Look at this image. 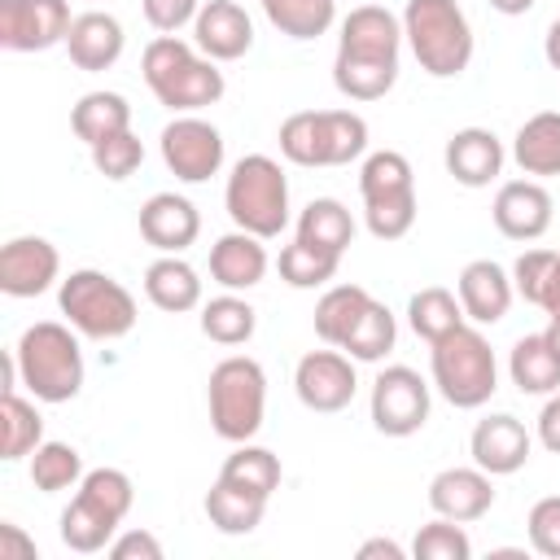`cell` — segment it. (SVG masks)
Segmentation results:
<instances>
[{
    "mask_svg": "<svg viewBox=\"0 0 560 560\" xmlns=\"http://www.w3.org/2000/svg\"><path fill=\"white\" fill-rule=\"evenodd\" d=\"M402 18L385 4H359L341 18L332 83L346 101H381L398 83V52H402Z\"/></svg>",
    "mask_w": 560,
    "mask_h": 560,
    "instance_id": "1",
    "label": "cell"
},
{
    "mask_svg": "<svg viewBox=\"0 0 560 560\" xmlns=\"http://www.w3.org/2000/svg\"><path fill=\"white\" fill-rule=\"evenodd\" d=\"M140 74H144L149 92L158 96V105H166L171 114H197V109L214 105L228 88L219 61H210L197 44H188L179 35H153L144 44Z\"/></svg>",
    "mask_w": 560,
    "mask_h": 560,
    "instance_id": "2",
    "label": "cell"
},
{
    "mask_svg": "<svg viewBox=\"0 0 560 560\" xmlns=\"http://www.w3.org/2000/svg\"><path fill=\"white\" fill-rule=\"evenodd\" d=\"M18 381L35 402H70L83 389V350L79 332L61 319H39L22 328L13 346Z\"/></svg>",
    "mask_w": 560,
    "mask_h": 560,
    "instance_id": "3",
    "label": "cell"
},
{
    "mask_svg": "<svg viewBox=\"0 0 560 560\" xmlns=\"http://www.w3.org/2000/svg\"><path fill=\"white\" fill-rule=\"evenodd\" d=\"M429 372H433V389L459 411L486 407L499 389V359L486 332L468 319L429 346Z\"/></svg>",
    "mask_w": 560,
    "mask_h": 560,
    "instance_id": "4",
    "label": "cell"
},
{
    "mask_svg": "<svg viewBox=\"0 0 560 560\" xmlns=\"http://www.w3.org/2000/svg\"><path fill=\"white\" fill-rule=\"evenodd\" d=\"M402 39L433 79H459L472 61V26L455 0H407Z\"/></svg>",
    "mask_w": 560,
    "mask_h": 560,
    "instance_id": "5",
    "label": "cell"
},
{
    "mask_svg": "<svg viewBox=\"0 0 560 560\" xmlns=\"http://www.w3.org/2000/svg\"><path fill=\"white\" fill-rule=\"evenodd\" d=\"M276 140L293 166H350L368 153V118L354 109H298Z\"/></svg>",
    "mask_w": 560,
    "mask_h": 560,
    "instance_id": "6",
    "label": "cell"
},
{
    "mask_svg": "<svg viewBox=\"0 0 560 560\" xmlns=\"http://www.w3.org/2000/svg\"><path fill=\"white\" fill-rule=\"evenodd\" d=\"M57 306L66 324L88 341H118L136 328V298L127 284L96 267H79L57 284Z\"/></svg>",
    "mask_w": 560,
    "mask_h": 560,
    "instance_id": "7",
    "label": "cell"
},
{
    "mask_svg": "<svg viewBox=\"0 0 560 560\" xmlns=\"http://www.w3.org/2000/svg\"><path fill=\"white\" fill-rule=\"evenodd\" d=\"M206 407L210 429L223 442H254L267 416V372L249 354H228L210 368L206 381Z\"/></svg>",
    "mask_w": 560,
    "mask_h": 560,
    "instance_id": "8",
    "label": "cell"
},
{
    "mask_svg": "<svg viewBox=\"0 0 560 560\" xmlns=\"http://www.w3.org/2000/svg\"><path fill=\"white\" fill-rule=\"evenodd\" d=\"M363 223L376 241H402L416 228V171L398 149H376L359 166Z\"/></svg>",
    "mask_w": 560,
    "mask_h": 560,
    "instance_id": "9",
    "label": "cell"
},
{
    "mask_svg": "<svg viewBox=\"0 0 560 560\" xmlns=\"http://www.w3.org/2000/svg\"><path fill=\"white\" fill-rule=\"evenodd\" d=\"M223 206L241 232H254L262 241L280 236L289 228V179L280 162L267 153H245L223 184Z\"/></svg>",
    "mask_w": 560,
    "mask_h": 560,
    "instance_id": "10",
    "label": "cell"
},
{
    "mask_svg": "<svg viewBox=\"0 0 560 560\" xmlns=\"http://www.w3.org/2000/svg\"><path fill=\"white\" fill-rule=\"evenodd\" d=\"M429 407H433V385L407 368V363H389L376 372L372 394H368V416L372 429L385 438H411L429 424Z\"/></svg>",
    "mask_w": 560,
    "mask_h": 560,
    "instance_id": "11",
    "label": "cell"
},
{
    "mask_svg": "<svg viewBox=\"0 0 560 560\" xmlns=\"http://www.w3.org/2000/svg\"><path fill=\"white\" fill-rule=\"evenodd\" d=\"M158 149H162L166 171L184 184H206L210 175L223 171V136L201 114H175L162 127Z\"/></svg>",
    "mask_w": 560,
    "mask_h": 560,
    "instance_id": "12",
    "label": "cell"
},
{
    "mask_svg": "<svg viewBox=\"0 0 560 560\" xmlns=\"http://www.w3.org/2000/svg\"><path fill=\"white\" fill-rule=\"evenodd\" d=\"M293 389H298V402L306 411H319V416H332V411H346L354 402V389H359V376H354V359L337 346L328 350H306L293 368Z\"/></svg>",
    "mask_w": 560,
    "mask_h": 560,
    "instance_id": "13",
    "label": "cell"
},
{
    "mask_svg": "<svg viewBox=\"0 0 560 560\" xmlns=\"http://www.w3.org/2000/svg\"><path fill=\"white\" fill-rule=\"evenodd\" d=\"M70 0H0V48L44 52L70 35Z\"/></svg>",
    "mask_w": 560,
    "mask_h": 560,
    "instance_id": "14",
    "label": "cell"
},
{
    "mask_svg": "<svg viewBox=\"0 0 560 560\" xmlns=\"http://www.w3.org/2000/svg\"><path fill=\"white\" fill-rule=\"evenodd\" d=\"M551 214H556V201H551L547 184L529 179V175L499 184L494 206H490V219H494V228L508 241H538V236H547Z\"/></svg>",
    "mask_w": 560,
    "mask_h": 560,
    "instance_id": "15",
    "label": "cell"
},
{
    "mask_svg": "<svg viewBox=\"0 0 560 560\" xmlns=\"http://www.w3.org/2000/svg\"><path fill=\"white\" fill-rule=\"evenodd\" d=\"M61 254L44 236H13L0 249V293L9 298H39L57 284Z\"/></svg>",
    "mask_w": 560,
    "mask_h": 560,
    "instance_id": "16",
    "label": "cell"
},
{
    "mask_svg": "<svg viewBox=\"0 0 560 560\" xmlns=\"http://www.w3.org/2000/svg\"><path fill=\"white\" fill-rule=\"evenodd\" d=\"M529 451H534L529 429H525L516 416H508V411H494V416L477 420L472 433H468V455H472V464L486 468L490 477H512V472H521V468L529 464Z\"/></svg>",
    "mask_w": 560,
    "mask_h": 560,
    "instance_id": "17",
    "label": "cell"
},
{
    "mask_svg": "<svg viewBox=\"0 0 560 560\" xmlns=\"http://www.w3.org/2000/svg\"><path fill=\"white\" fill-rule=\"evenodd\" d=\"M442 162H446V175L455 184H464V188H490L503 175L508 149H503V140L490 127H459L446 140Z\"/></svg>",
    "mask_w": 560,
    "mask_h": 560,
    "instance_id": "18",
    "label": "cell"
},
{
    "mask_svg": "<svg viewBox=\"0 0 560 560\" xmlns=\"http://www.w3.org/2000/svg\"><path fill=\"white\" fill-rule=\"evenodd\" d=\"M455 293H459V306H464V319L477 324V328H490L499 324L508 311H512V271H503L494 258H472L459 280H455Z\"/></svg>",
    "mask_w": 560,
    "mask_h": 560,
    "instance_id": "19",
    "label": "cell"
},
{
    "mask_svg": "<svg viewBox=\"0 0 560 560\" xmlns=\"http://www.w3.org/2000/svg\"><path fill=\"white\" fill-rule=\"evenodd\" d=\"M429 508H433V516H451L459 525L481 521L494 508V477L486 468H477V464H468V468H442L429 481Z\"/></svg>",
    "mask_w": 560,
    "mask_h": 560,
    "instance_id": "20",
    "label": "cell"
},
{
    "mask_svg": "<svg viewBox=\"0 0 560 560\" xmlns=\"http://www.w3.org/2000/svg\"><path fill=\"white\" fill-rule=\"evenodd\" d=\"M192 44L210 61H241L254 48V22L236 0H206L192 22Z\"/></svg>",
    "mask_w": 560,
    "mask_h": 560,
    "instance_id": "21",
    "label": "cell"
},
{
    "mask_svg": "<svg viewBox=\"0 0 560 560\" xmlns=\"http://www.w3.org/2000/svg\"><path fill=\"white\" fill-rule=\"evenodd\" d=\"M140 236L158 249V254H184L197 236H201V214L188 197L179 192H153L140 206Z\"/></svg>",
    "mask_w": 560,
    "mask_h": 560,
    "instance_id": "22",
    "label": "cell"
},
{
    "mask_svg": "<svg viewBox=\"0 0 560 560\" xmlns=\"http://www.w3.org/2000/svg\"><path fill=\"white\" fill-rule=\"evenodd\" d=\"M122 48H127V35H122V22L114 13H105V9L74 13L70 35H66V52L79 70L101 74L122 57Z\"/></svg>",
    "mask_w": 560,
    "mask_h": 560,
    "instance_id": "23",
    "label": "cell"
},
{
    "mask_svg": "<svg viewBox=\"0 0 560 560\" xmlns=\"http://www.w3.org/2000/svg\"><path fill=\"white\" fill-rule=\"evenodd\" d=\"M267 267H271L267 245L254 232H241L236 228V232H228V236H219L210 245V280L219 289H228V293H245V289L262 284Z\"/></svg>",
    "mask_w": 560,
    "mask_h": 560,
    "instance_id": "24",
    "label": "cell"
},
{
    "mask_svg": "<svg viewBox=\"0 0 560 560\" xmlns=\"http://www.w3.org/2000/svg\"><path fill=\"white\" fill-rule=\"evenodd\" d=\"M512 162L529 179H551L560 175V109L529 114L516 136H512Z\"/></svg>",
    "mask_w": 560,
    "mask_h": 560,
    "instance_id": "25",
    "label": "cell"
},
{
    "mask_svg": "<svg viewBox=\"0 0 560 560\" xmlns=\"http://www.w3.org/2000/svg\"><path fill=\"white\" fill-rule=\"evenodd\" d=\"M144 298L166 311V315H184L201 306V276L192 262H184L179 254H162L144 267Z\"/></svg>",
    "mask_w": 560,
    "mask_h": 560,
    "instance_id": "26",
    "label": "cell"
},
{
    "mask_svg": "<svg viewBox=\"0 0 560 560\" xmlns=\"http://www.w3.org/2000/svg\"><path fill=\"white\" fill-rule=\"evenodd\" d=\"M508 376L521 394H534V398H547L560 389V354L551 350L547 332H525L508 350Z\"/></svg>",
    "mask_w": 560,
    "mask_h": 560,
    "instance_id": "27",
    "label": "cell"
},
{
    "mask_svg": "<svg viewBox=\"0 0 560 560\" xmlns=\"http://www.w3.org/2000/svg\"><path fill=\"white\" fill-rule=\"evenodd\" d=\"M298 241H306V245L341 258L354 245V214L337 197H315L298 214Z\"/></svg>",
    "mask_w": 560,
    "mask_h": 560,
    "instance_id": "28",
    "label": "cell"
},
{
    "mask_svg": "<svg viewBox=\"0 0 560 560\" xmlns=\"http://www.w3.org/2000/svg\"><path fill=\"white\" fill-rule=\"evenodd\" d=\"M206 516H210V525L219 529V534H232V538H241V534H254L258 525H262V512H267V499L262 494H254V490H241V486H232V481H214L210 490H206Z\"/></svg>",
    "mask_w": 560,
    "mask_h": 560,
    "instance_id": "29",
    "label": "cell"
},
{
    "mask_svg": "<svg viewBox=\"0 0 560 560\" xmlns=\"http://www.w3.org/2000/svg\"><path fill=\"white\" fill-rule=\"evenodd\" d=\"M70 127L92 149V144H101V140H109V136L131 127V105H127L122 92H83L74 101V109H70Z\"/></svg>",
    "mask_w": 560,
    "mask_h": 560,
    "instance_id": "30",
    "label": "cell"
},
{
    "mask_svg": "<svg viewBox=\"0 0 560 560\" xmlns=\"http://www.w3.org/2000/svg\"><path fill=\"white\" fill-rule=\"evenodd\" d=\"M44 442V416L35 398H22L18 389H4L0 398V459H31V451Z\"/></svg>",
    "mask_w": 560,
    "mask_h": 560,
    "instance_id": "31",
    "label": "cell"
},
{
    "mask_svg": "<svg viewBox=\"0 0 560 560\" xmlns=\"http://www.w3.org/2000/svg\"><path fill=\"white\" fill-rule=\"evenodd\" d=\"M118 525H122V521H114L105 508H96L92 499H83V494L74 490V499H70L66 512H61V542H66L70 551H79V556H96V551H109Z\"/></svg>",
    "mask_w": 560,
    "mask_h": 560,
    "instance_id": "32",
    "label": "cell"
},
{
    "mask_svg": "<svg viewBox=\"0 0 560 560\" xmlns=\"http://www.w3.org/2000/svg\"><path fill=\"white\" fill-rule=\"evenodd\" d=\"M368 302H372V293L363 289V284H328L324 289V298L315 302V337L324 341V346H337L341 350V341L350 337V328L359 324V315L368 311Z\"/></svg>",
    "mask_w": 560,
    "mask_h": 560,
    "instance_id": "33",
    "label": "cell"
},
{
    "mask_svg": "<svg viewBox=\"0 0 560 560\" xmlns=\"http://www.w3.org/2000/svg\"><path fill=\"white\" fill-rule=\"evenodd\" d=\"M219 477L232 481V486H241V490H254V494L271 499V494L280 490L284 468H280V455H276V451L254 446V442H236V451L223 459Z\"/></svg>",
    "mask_w": 560,
    "mask_h": 560,
    "instance_id": "34",
    "label": "cell"
},
{
    "mask_svg": "<svg viewBox=\"0 0 560 560\" xmlns=\"http://www.w3.org/2000/svg\"><path fill=\"white\" fill-rule=\"evenodd\" d=\"M407 324H411V332H416L420 341L433 346L438 337H446L451 328L464 324L459 293H451V289H442V284H429V289L411 293V302H407Z\"/></svg>",
    "mask_w": 560,
    "mask_h": 560,
    "instance_id": "35",
    "label": "cell"
},
{
    "mask_svg": "<svg viewBox=\"0 0 560 560\" xmlns=\"http://www.w3.org/2000/svg\"><path fill=\"white\" fill-rule=\"evenodd\" d=\"M258 328V311L241 298V293H219L210 302H201V332L214 341V346H245Z\"/></svg>",
    "mask_w": 560,
    "mask_h": 560,
    "instance_id": "36",
    "label": "cell"
},
{
    "mask_svg": "<svg viewBox=\"0 0 560 560\" xmlns=\"http://www.w3.org/2000/svg\"><path fill=\"white\" fill-rule=\"evenodd\" d=\"M267 22L289 39H319L337 22V0H258Z\"/></svg>",
    "mask_w": 560,
    "mask_h": 560,
    "instance_id": "37",
    "label": "cell"
},
{
    "mask_svg": "<svg viewBox=\"0 0 560 560\" xmlns=\"http://www.w3.org/2000/svg\"><path fill=\"white\" fill-rule=\"evenodd\" d=\"M398 341V319L385 302H368V311L359 315V324L350 328V337L341 341V350L354 359V363H381Z\"/></svg>",
    "mask_w": 560,
    "mask_h": 560,
    "instance_id": "38",
    "label": "cell"
},
{
    "mask_svg": "<svg viewBox=\"0 0 560 560\" xmlns=\"http://www.w3.org/2000/svg\"><path fill=\"white\" fill-rule=\"evenodd\" d=\"M83 455L70 446V442H39L31 451V486L44 490V494H61V490H74L83 481Z\"/></svg>",
    "mask_w": 560,
    "mask_h": 560,
    "instance_id": "39",
    "label": "cell"
},
{
    "mask_svg": "<svg viewBox=\"0 0 560 560\" xmlns=\"http://www.w3.org/2000/svg\"><path fill=\"white\" fill-rule=\"evenodd\" d=\"M276 267H280V280L289 289H324L337 276L341 258H332V254H324V249H315V245H306V241L293 236V245L280 249Z\"/></svg>",
    "mask_w": 560,
    "mask_h": 560,
    "instance_id": "40",
    "label": "cell"
},
{
    "mask_svg": "<svg viewBox=\"0 0 560 560\" xmlns=\"http://www.w3.org/2000/svg\"><path fill=\"white\" fill-rule=\"evenodd\" d=\"M74 490L83 499H92L96 508H105L114 521H127V512L136 503V486H131V477L122 468H88Z\"/></svg>",
    "mask_w": 560,
    "mask_h": 560,
    "instance_id": "41",
    "label": "cell"
},
{
    "mask_svg": "<svg viewBox=\"0 0 560 560\" xmlns=\"http://www.w3.org/2000/svg\"><path fill=\"white\" fill-rule=\"evenodd\" d=\"M411 556L416 560H468L472 556V542L464 534L459 521L451 516H433L416 529V542H411Z\"/></svg>",
    "mask_w": 560,
    "mask_h": 560,
    "instance_id": "42",
    "label": "cell"
},
{
    "mask_svg": "<svg viewBox=\"0 0 560 560\" xmlns=\"http://www.w3.org/2000/svg\"><path fill=\"white\" fill-rule=\"evenodd\" d=\"M140 162H144V144H140V136L127 127V131H118V136H109V140H101V144H92V166L105 175V179H131L136 171H140Z\"/></svg>",
    "mask_w": 560,
    "mask_h": 560,
    "instance_id": "43",
    "label": "cell"
},
{
    "mask_svg": "<svg viewBox=\"0 0 560 560\" xmlns=\"http://www.w3.org/2000/svg\"><path fill=\"white\" fill-rule=\"evenodd\" d=\"M525 529H529V547L547 560H560V494H547L529 508L525 516Z\"/></svg>",
    "mask_w": 560,
    "mask_h": 560,
    "instance_id": "44",
    "label": "cell"
},
{
    "mask_svg": "<svg viewBox=\"0 0 560 560\" xmlns=\"http://www.w3.org/2000/svg\"><path fill=\"white\" fill-rule=\"evenodd\" d=\"M551 258H556V249H525V254L512 262V289H516V298H525L529 306H538V298H542Z\"/></svg>",
    "mask_w": 560,
    "mask_h": 560,
    "instance_id": "45",
    "label": "cell"
},
{
    "mask_svg": "<svg viewBox=\"0 0 560 560\" xmlns=\"http://www.w3.org/2000/svg\"><path fill=\"white\" fill-rule=\"evenodd\" d=\"M201 4H206V0H140L144 22H149L158 35H175V31L192 26L197 13H201Z\"/></svg>",
    "mask_w": 560,
    "mask_h": 560,
    "instance_id": "46",
    "label": "cell"
},
{
    "mask_svg": "<svg viewBox=\"0 0 560 560\" xmlns=\"http://www.w3.org/2000/svg\"><path fill=\"white\" fill-rule=\"evenodd\" d=\"M109 556L114 560H162V542L149 529H122V534H114Z\"/></svg>",
    "mask_w": 560,
    "mask_h": 560,
    "instance_id": "47",
    "label": "cell"
},
{
    "mask_svg": "<svg viewBox=\"0 0 560 560\" xmlns=\"http://www.w3.org/2000/svg\"><path fill=\"white\" fill-rule=\"evenodd\" d=\"M538 442H542L551 455H560V389L547 394V402H542V411H538Z\"/></svg>",
    "mask_w": 560,
    "mask_h": 560,
    "instance_id": "48",
    "label": "cell"
},
{
    "mask_svg": "<svg viewBox=\"0 0 560 560\" xmlns=\"http://www.w3.org/2000/svg\"><path fill=\"white\" fill-rule=\"evenodd\" d=\"M0 560H35V542L13 521H0Z\"/></svg>",
    "mask_w": 560,
    "mask_h": 560,
    "instance_id": "49",
    "label": "cell"
},
{
    "mask_svg": "<svg viewBox=\"0 0 560 560\" xmlns=\"http://www.w3.org/2000/svg\"><path fill=\"white\" fill-rule=\"evenodd\" d=\"M407 551L394 542V538H368L359 542V560H402Z\"/></svg>",
    "mask_w": 560,
    "mask_h": 560,
    "instance_id": "50",
    "label": "cell"
},
{
    "mask_svg": "<svg viewBox=\"0 0 560 560\" xmlns=\"http://www.w3.org/2000/svg\"><path fill=\"white\" fill-rule=\"evenodd\" d=\"M538 306H542L547 315H560V249H556V258H551V271H547V284H542Z\"/></svg>",
    "mask_w": 560,
    "mask_h": 560,
    "instance_id": "51",
    "label": "cell"
},
{
    "mask_svg": "<svg viewBox=\"0 0 560 560\" xmlns=\"http://www.w3.org/2000/svg\"><path fill=\"white\" fill-rule=\"evenodd\" d=\"M494 13H503V18H521V13H529L538 0H486Z\"/></svg>",
    "mask_w": 560,
    "mask_h": 560,
    "instance_id": "52",
    "label": "cell"
},
{
    "mask_svg": "<svg viewBox=\"0 0 560 560\" xmlns=\"http://www.w3.org/2000/svg\"><path fill=\"white\" fill-rule=\"evenodd\" d=\"M542 52L551 61V70H560V18L547 26V39H542Z\"/></svg>",
    "mask_w": 560,
    "mask_h": 560,
    "instance_id": "53",
    "label": "cell"
},
{
    "mask_svg": "<svg viewBox=\"0 0 560 560\" xmlns=\"http://www.w3.org/2000/svg\"><path fill=\"white\" fill-rule=\"evenodd\" d=\"M542 332H547V341H551V350L560 354V315H551V324H547Z\"/></svg>",
    "mask_w": 560,
    "mask_h": 560,
    "instance_id": "54",
    "label": "cell"
}]
</instances>
